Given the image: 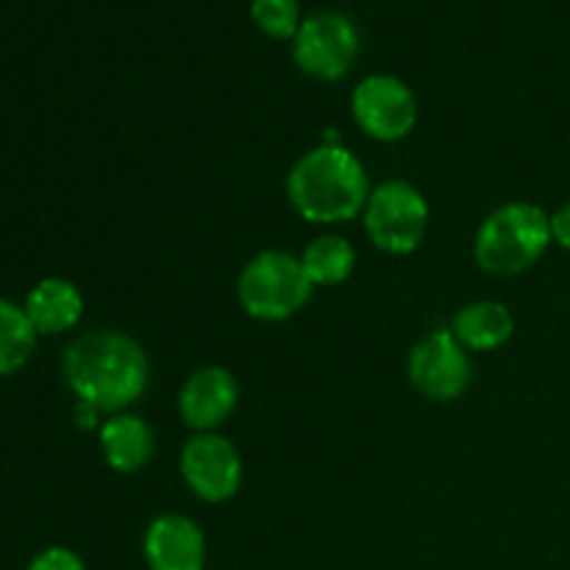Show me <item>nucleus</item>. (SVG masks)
<instances>
[{
  "label": "nucleus",
  "mask_w": 570,
  "mask_h": 570,
  "mask_svg": "<svg viewBox=\"0 0 570 570\" xmlns=\"http://www.w3.org/2000/svg\"><path fill=\"white\" fill-rule=\"evenodd\" d=\"M451 332L468 351H495L510 343L515 317L501 301H473L456 312Z\"/></svg>",
  "instance_id": "4468645a"
},
{
  "label": "nucleus",
  "mask_w": 570,
  "mask_h": 570,
  "mask_svg": "<svg viewBox=\"0 0 570 570\" xmlns=\"http://www.w3.org/2000/svg\"><path fill=\"white\" fill-rule=\"evenodd\" d=\"M315 284L306 276L301 256L262 250L245 265L237 295L243 309L262 323H282L298 315L312 298Z\"/></svg>",
  "instance_id": "20e7f679"
},
{
  "label": "nucleus",
  "mask_w": 570,
  "mask_h": 570,
  "mask_svg": "<svg viewBox=\"0 0 570 570\" xmlns=\"http://www.w3.org/2000/svg\"><path fill=\"white\" fill-rule=\"evenodd\" d=\"M148 376V354L122 332L95 328L72 340L65 354L67 384L89 412L120 415L142 399Z\"/></svg>",
  "instance_id": "f257e3e1"
},
{
  "label": "nucleus",
  "mask_w": 570,
  "mask_h": 570,
  "mask_svg": "<svg viewBox=\"0 0 570 570\" xmlns=\"http://www.w3.org/2000/svg\"><path fill=\"white\" fill-rule=\"evenodd\" d=\"M301 265L315 287H337V284L348 282V276L354 273L356 250L340 234H323L306 245L301 254Z\"/></svg>",
  "instance_id": "2eb2a0df"
},
{
  "label": "nucleus",
  "mask_w": 570,
  "mask_h": 570,
  "mask_svg": "<svg viewBox=\"0 0 570 570\" xmlns=\"http://www.w3.org/2000/svg\"><path fill=\"white\" fill-rule=\"evenodd\" d=\"M37 328L28 321L26 309L0 298V376H11L31 360L37 348Z\"/></svg>",
  "instance_id": "dca6fc26"
},
{
  "label": "nucleus",
  "mask_w": 570,
  "mask_h": 570,
  "mask_svg": "<svg viewBox=\"0 0 570 570\" xmlns=\"http://www.w3.org/2000/svg\"><path fill=\"white\" fill-rule=\"evenodd\" d=\"M351 115L376 142H399L417 126V98L401 78L367 76L356 83Z\"/></svg>",
  "instance_id": "0eeeda50"
},
{
  "label": "nucleus",
  "mask_w": 570,
  "mask_h": 570,
  "mask_svg": "<svg viewBox=\"0 0 570 570\" xmlns=\"http://www.w3.org/2000/svg\"><path fill=\"white\" fill-rule=\"evenodd\" d=\"M551 237L557 245L570 250V204L560 206V209L551 215Z\"/></svg>",
  "instance_id": "6ab92c4d"
},
{
  "label": "nucleus",
  "mask_w": 570,
  "mask_h": 570,
  "mask_svg": "<svg viewBox=\"0 0 570 570\" xmlns=\"http://www.w3.org/2000/svg\"><path fill=\"white\" fill-rule=\"evenodd\" d=\"M465 345L454 337V332L426 334L410 351V382L421 395L432 401H454L471 384V360Z\"/></svg>",
  "instance_id": "1a4fd4ad"
},
{
  "label": "nucleus",
  "mask_w": 570,
  "mask_h": 570,
  "mask_svg": "<svg viewBox=\"0 0 570 570\" xmlns=\"http://www.w3.org/2000/svg\"><path fill=\"white\" fill-rule=\"evenodd\" d=\"M100 451H104V460L111 471H142L156 454L154 429L142 417L120 412L100 426Z\"/></svg>",
  "instance_id": "ddd939ff"
},
{
  "label": "nucleus",
  "mask_w": 570,
  "mask_h": 570,
  "mask_svg": "<svg viewBox=\"0 0 570 570\" xmlns=\"http://www.w3.org/2000/svg\"><path fill=\"white\" fill-rule=\"evenodd\" d=\"M26 570H87L81 557L65 546H50V549L39 551Z\"/></svg>",
  "instance_id": "a211bd4d"
},
{
  "label": "nucleus",
  "mask_w": 570,
  "mask_h": 570,
  "mask_svg": "<svg viewBox=\"0 0 570 570\" xmlns=\"http://www.w3.org/2000/svg\"><path fill=\"white\" fill-rule=\"evenodd\" d=\"M360 56V31L337 11H317L301 22L293 39V59L306 76L321 81H340L351 72Z\"/></svg>",
  "instance_id": "423d86ee"
},
{
  "label": "nucleus",
  "mask_w": 570,
  "mask_h": 570,
  "mask_svg": "<svg viewBox=\"0 0 570 570\" xmlns=\"http://www.w3.org/2000/svg\"><path fill=\"white\" fill-rule=\"evenodd\" d=\"M551 239V217L540 206L515 200L484 217L473 239V256L490 276H518L543 259Z\"/></svg>",
  "instance_id": "7ed1b4c3"
},
{
  "label": "nucleus",
  "mask_w": 570,
  "mask_h": 570,
  "mask_svg": "<svg viewBox=\"0 0 570 570\" xmlns=\"http://www.w3.org/2000/svg\"><path fill=\"white\" fill-rule=\"evenodd\" d=\"M22 309H26L28 321L37 328V334L50 337V334L70 332L81 321L83 295L67 278L50 276L33 284Z\"/></svg>",
  "instance_id": "f8f14e48"
},
{
  "label": "nucleus",
  "mask_w": 570,
  "mask_h": 570,
  "mask_svg": "<svg viewBox=\"0 0 570 570\" xmlns=\"http://www.w3.org/2000/svg\"><path fill=\"white\" fill-rule=\"evenodd\" d=\"M362 212L371 243L390 256L412 254L426 237L429 204L410 181L379 184Z\"/></svg>",
  "instance_id": "39448f33"
},
{
  "label": "nucleus",
  "mask_w": 570,
  "mask_h": 570,
  "mask_svg": "<svg viewBox=\"0 0 570 570\" xmlns=\"http://www.w3.org/2000/svg\"><path fill=\"white\" fill-rule=\"evenodd\" d=\"M250 17L273 39H295L301 28L298 0H254Z\"/></svg>",
  "instance_id": "f3484780"
},
{
  "label": "nucleus",
  "mask_w": 570,
  "mask_h": 570,
  "mask_svg": "<svg viewBox=\"0 0 570 570\" xmlns=\"http://www.w3.org/2000/svg\"><path fill=\"white\" fill-rule=\"evenodd\" d=\"M142 557L148 570H206L204 529L176 512L154 518L145 532Z\"/></svg>",
  "instance_id": "9d476101"
},
{
  "label": "nucleus",
  "mask_w": 570,
  "mask_h": 570,
  "mask_svg": "<svg viewBox=\"0 0 570 570\" xmlns=\"http://www.w3.org/2000/svg\"><path fill=\"white\" fill-rule=\"evenodd\" d=\"M287 198L304 220L345 223L354 220L371 198V178L365 165L337 142H323L306 150L287 176Z\"/></svg>",
  "instance_id": "f03ea898"
},
{
  "label": "nucleus",
  "mask_w": 570,
  "mask_h": 570,
  "mask_svg": "<svg viewBox=\"0 0 570 570\" xmlns=\"http://www.w3.org/2000/svg\"><path fill=\"white\" fill-rule=\"evenodd\" d=\"M239 401V384L226 367H200L184 382L181 395H178V412L181 421L198 434L212 432L220 426Z\"/></svg>",
  "instance_id": "9b49d317"
},
{
  "label": "nucleus",
  "mask_w": 570,
  "mask_h": 570,
  "mask_svg": "<svg viewBox=\"0 0 570 570\" xmlns=\"http://www.w3.org/2000/svg\"><path fill=\"white\" fill-rule=\"evenodd\" d=\"M181 476L200 501L223 504L243 488V456H239L237 445L223 434H195L181 451Z\"/></svg>",
  "instance_id": "6e6552de"
}]
</instances>
